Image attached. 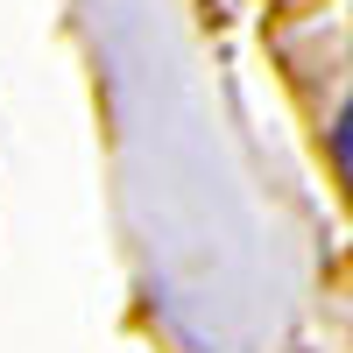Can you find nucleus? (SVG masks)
Returning <instances> with one entry per match:
<instances>
[]
</instances>
